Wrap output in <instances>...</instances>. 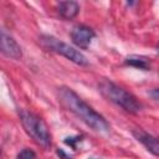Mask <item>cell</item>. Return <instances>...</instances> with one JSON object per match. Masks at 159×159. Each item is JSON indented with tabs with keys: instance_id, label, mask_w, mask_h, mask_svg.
Masks as SVG:
<instances>
[{
	"instance_id": "6da1fadb",
	"label": "cell",
	"mask_w": 159,
	"mask_h": 159,
	"mask_svg": "<svg viewBox=\"0 0 159 159\" xmlns=\"http://www.w3.org/2000/svg\"><path fill=\"white\" fill-rule=\"evenodd\" d=\"M58 101L67 111L73 113L80 120H82L93 130H109V123L106 120V118L98 112H96L89 104H87L73 89L68 87L58 88Z\"/></svg>"
},
{
	"instance_id": "7a4b0ae2",
	"label": "cell",
	"mask_w": 159,
	"mask_h": 159,
	"mask_svg": "<svg viewBox=\"0 0 159 159\" xmlns=\"http://www.w3.org/2000/svg\"><path fill=\"white\" fill-rule=\"evenodd\" d=\"M98 91L106 99L117 104L118 107L123 108L129 113H138L142 109V104L134 94L109 80L101 81L98 84Z\"/></svg>"
},
{
	"instance_id": "3957f363",
	"label": "cell",
	"mask_w": 159,
	"mask_h": 159,
	"mask_svg": "<svg viewBox=\"0 0 159 159\" xmlns=\"http://www.w3.org/2000/svg\"><path fill=\"white\" fill-rule=\"evenodd\" d=\"M19 117L25 132L34 139V142L43 149H48L51 147V133L47 124L39 116L26 109H20Z\"/></svg>"
},
{
	"instance_id": "277c9868",
	"label": "cell",
	"mask_w": 159,
	"mask_h": 159,
	"mask_svg": "<svg viewBox=\"0 0 159 159\" xmlns=\"http://www.w3.org/2000/svg\"><path fill=\"white\" fill-rule=\"evenodd\" d=\"M39 43L46 51H51V52L62 55L63 57H66L67 60H70L71 62H73L76 65H80V66H87L88 65V60L82 52H80L75 47L70 46L68 43L60 41L58 39H56L53 36L42 35L39 37Z\"/></svg>"
},
{
	"instance_id": "5b68a950",
	"label": "cell",
	"mask_w": 159,
	"mask_h": 159,
	"mask_svg": "<svg viewBox=\"0 0 159 159\" xmlns=\"http://www.w3.org/2000/svg\"><path fill=\"white\" fill-rule=\"evenodd\" d=\"M0 48H1L2 55L6 56V57H9V58L20 60L22 57V50H21L20 45L5 30H1V35H0Z\"/></svg>"
},
{
	"instance_id": "8992f818",
	"label": "cell",
	"mask_w": 159,
	"mask_h": 159,
	"mask_svg": "<svg viewBox=\"0 0 159 159\" xmlns=\"http://www.w3.org/2000/svg\"><path fill=\"white\" fill-rule=\"evenodd\" d=\"M96 36L94 31L86 26V25H76L71 31V39L76 46L80 48H87L92 41V39Z\"/></svg>"
},
{
	"instance_id": "52a82bcc",
	"label": "cell",
	"mask_w": 159,
	"mask_h": 159,
	"mask_svg": "<svg viewBox=\"0 0 159 159\" xmlns=\"http://www.w3.org/2000/svg\"><path fill=\"white\" fill-rule=\"evenodd\" d=\"M133 135L135 137V139L138 142H140L148 152H150L153 155L158 157L159 158V139L140 130V129H137V130H133Z\"/></svg>"
},
{
	"instance_id": "ba28073f",
	"label": "cell",
	"mask_w": 159,
	"mask_h": 159,
	"mask_svg": "<svg viewBox=\"0 0 159 159\" xmlns=\"http://www.w3.org/2000/svg\"><path fill=\"white\" fill-rule=\"evenodd\" d=\"M56 10L65 20H72L80 12V5L76 1H60L56 5Z\"/></svg>"
},
{
	"instance_id": "9c48e42d",
	"label": "cell",
	"mask_w": 159,
	"mask_h": 159,
	"mask_svg": "<svg viewBox=\"0 0 159 159\" xmlns=\"http://www.w3.org/2000/svg\"><path fill=\"white\" fill-rule=\"evenodd\" d=\"M125 65L128 66H132V67H135V68H139V70H149L150 68V62L147 57L144 56H139V55H130L125 58L124 61Z\"/></svg>"
},
{
	"instance_id": "30bf717a",
	"label": "cell",
	"mask_w": 159,
	"mask_h": 159,
	"mask_svg": "<svg viewBox=\"0 0 159 159\" xmlns=\"http://www.w3.org/2000/svg\"><path fill=\"white\" fill-rule=\"evenodd\" d=\"M35 157H36V154H35L34 150L25 148V149H22V150L17 154L16 159H35Z\"/></svg>"
},
{
	"instance_id": "8fae6325",
	"label": "cell",
	"mask_w": 159,
	"mask_h": 159,
	"mask_svg": "<svg viewBox=\"0 0 159 159\" xmlns=\"http://www.w3.org/2000/svg\"><path fill=\"white\" fill-rule=\"evenodd\" d=\"M77 142H81V137H67L65 139V143L67 145H71L72 148H76V143Z\"/></svg>"
},
{
	"instance_id": "7c38bea8",
	"label": "cell",
	"mask_w": 159,
	"mask_h": 159,
	"mask_svg": "<svg viewBox=\"0 0 159 159\" xmlns=\"http://www.w3.org/2000/svg\"><path fill=\"white\" fill-rule=\"evenodd\" d=\"M57 155L60 157V159H73V158L70 157L63 149H57Z\"/></svg>"
},
{
	"instance_id": "4fadbf2b",
	"label": "cell",
	"mask_w": 159,
	"mask_h": 159,
	"mask_svg": "<svg viewBox=\"0 0 159 159\" xmlns=\"http://www.w3.org/2000/svg\"><path fill=\"white\" fill-rule=\"evenodd\" d=\"M149 96H150L153 99H155V101L159 102V88H154V89H152V91L149 92Z\"/></svg>"
},
{
	"instance_id": "5bb4252c",
	"label": "cell",
	"mask_w": 159,
	"mask_h": 159,
	"mask_svg": "<svg viewBox=\"0 0 159 159\" xmlns=\"http://www.w3.org/2000/svg\"><path fill=\"white\" fill-rule=\"evenodd\" d=\"M157 52H158V53H159V46H158V47H157Z\"/></svg>"
}]
</instances>
